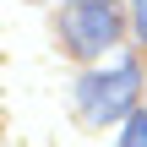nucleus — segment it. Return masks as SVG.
Listing matches in <instances>:
<instances>
[{"label":"nucleus","mask_w":147,"mask_h":147,"mask_svg":"<svg viewBox=\"0 0 147 147\" xmlns=\"http://www.w3.org/2000/svg\"><path fill=\"white\" fill-rule=\"evenodd\" d=\"M142 104H147V71H142V60H125V65H109V71H82V76H76V120H82L87 131L125 125Z\"/></svg>","instance_id":"obj_1"},{"label":"nucleus","mask_w":147,"mask_h":147,"mask_svg":"<svg viewBox=\"0 0 147 147\" xmlns=\"http://www.w3.org/2000/svg\"><path fill=\"white\" fill-rule=\"evenodd\" d=\"M55 38L76 65H93L125 38V16L115 0H65L55 5Z\"/></svg>","instance_id":"obj_2"},{"label":"nucleus","mask_w":147,"mask_h":147,"mask_svg":"<svg viewBox=\"0 0 147 147\" xmlns=\"http://www.w3.org/2000/svg\"><path fill=\"white\" fill-rule=\"evenodd\" d=\"M120 147H147V109H136L120 131Z\"/></svg>","instance_id":"obj_3"},{"label":"nucleus","mask_w":147,"mask_h":147,"mask_svg":"<svg viewBox=\"0 0 147 147\" xmlns=\"http://www.w3.org/2000/svg\"><path fill=\"white\" fill-rule=\"evenodd\" d=\"M131 38H136V49L147 55V0H131Z\"/></svg>","instance_id":"obj_4"},{"label":"nucleus","mask_w":147,"mask_h":147,"mask_svg":"<svg viewBox=\"0 0 147 147\" xmlns=\"http://www.w3.org/2000/svg\"><path fill=\"white\" fill-rule=\"evenodd\" d=\"M142 109H147V104H142Z\"/></svg>","instance_id":"obj_5"}]
</instances>
